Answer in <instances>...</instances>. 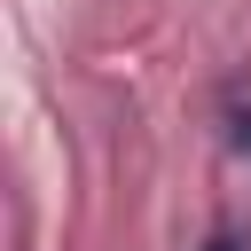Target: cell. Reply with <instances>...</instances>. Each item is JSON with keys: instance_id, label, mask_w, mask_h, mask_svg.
<instances>
[{"instance_id": "cell-1", "label": "cell", "mask_w": 251, "mask_h": 251, "mask_svg": "<svg viewBox=\"0 0 251 251\" xmlns=\"http://www.w3.org/2000/svg\"><path fill=\"white\" fill-rule=\"evenodd\" d=\"M204 251H251V235H235V227H212V235H204Z\"/></svg>"}]
</instances>
